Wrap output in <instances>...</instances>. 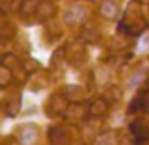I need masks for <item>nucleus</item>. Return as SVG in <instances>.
Returning a JSON list of instances; mask_svg holds the SVG:
<instances>
[{"label": "nucleus", "instance_id": "f257e3e1", "mask_svg": "<svg viewBox=\"0 0 149 145\" xmlns=\"http://www.w3.org/2000/svg\"><path fill=\"white\" fill-rule=\"evenodd\" d=\"M146 26H147V23L143 21V17H142L140 6L136 2H132L130 6H128L127 13H125L123 23L119 25V30H125V32H128V34H140Z\"/></svg>", "mask_w": 149, "mask_h": 145}, {"label": "nucleus", "instance_id": "f03ea898", "mask_svg": "<svg viewBox=\"0 0 149 145\" xmlns=\"http://www.w3.org/2000/svg\"><path fill=\"white\" fill-rule=\"evenodd\" d=\"M68 108H70V104H68V98H66L64 92L53 94L47 102V113L49 115H64Z\"/></svg>", "mask_w": 149, "mask_h": 145}, {"label": "nucleus", "instance_id": "7ed1b4c3", "mask_svg": "<svg viewBox=\"0 0 149 145\" xmlns=\"http://www.w3.org/2000/svg\"><path fill=\"white\" fill-rule=\"evenodd\" d=\"M49 142H51V145H68L70 132L64 126H53L49 130Z\"/></svg>", "mask_w": 149, "mask_h": 145}, {"label": "nucleus", "instance_id": "20e7f679", "mask_svg": "<svg viewBox=\"0 0 149 145\" xmlns=\"http://www.w3.org/2000/svg\"><path fill=\"white\" fill-rule=\"evenodd\" d=\"M17 138H19V142H21L23 145L34 143V142H36V138H38V128L34 126V124H25V126L19 128Z\"/></svg>", "mask_w": 149, "mask_h": 145}, {"label": "nucleus", "instance_id": "39448f33", "mask_svg": "<svg viewBox=\"0 0 149 145\" xmlns=\"http://www.w3.org/2000/svg\"><path fill=\"white\" fill-rule=\"evenodd\" d=\"M87 115H89V108H85V105H81V104H72L64 113V117L68 121H81Z\"/></svg>", "mask_w": 149, "mask_h": 145}, {"label": "nucleus", "instance_id": "423d86ee", "mask_svg": "<svg viewBox=\"0 0 149 145\" xmlns=\"http://www.w3.org/2000/svg\"><path fill=\"white\" fill-rule=\"evenodd\" d=\"M100 15H104L106 19H115L119 15V6L113 0H104L100 4Z\"/></svg>", "mask_w": 149, "mask_h": 145}, {"label": "nucleus", "instance_id": "0eeeda50", "mask_svg": "<svg viewBox=\"0 0 149 145\" xmlns=\"http://www.w3.org/2000/svg\"><path fill=\"white\" fill-rule=\"evenodd\" d=\"M106 113H108V100H104V98H98L89 105V115L91 117H102Z\"/></svg>", "mask_w": 149, "mask_h": 145}, {"label": "nucleus", "instance_id": "6e6552de", "mask_svg": "<svg viewBox=\"0 0 149 145\" xmlns=\"http://www.w3.org/2000/svg\"><path fill=\"white\" fill-rule=\"evenodd\" d=\"M138 109H143V111H149V91L140 92V96L132 102L130 105V113L132 111H138Z\"/></svg>", "mask_w": 149, "mask_h": 145}, {"label": "nucleus", "instance_id": "1a4fd4ad", "mask_svg": "<svg viewBox=\"0 0 149 145\" xmlns=\"http://www.w3.org/2000/svg\"><path fill=\"white\" fill-rule=\"evenodd\" d=\"M130 130L136 136V139H142V138H147L149 136V126H147L146 121H134L130 124Z\"/></svg>", "mask_w": 149, "mask_h": 145}, {"label": "nucleus", "instance_id": "9d476101", "mask_svg": "<svg viewBox=\"0 0 149 145\" xmlns=\"http://www.w3.org/2000/svg\"><path fill=\"white\" fill-rule=\"evenodd\" d=\"M93 145H115V132H102L96 136Z\"/></svg>", "mask_w": 149, "mask_h": 145}, {"label": "nucleus", "instance_id": "9b49d317", "mask_svg": "<svg viewBox=\"0 0 149 145\" xmlns=\"http://www.w3.org/2000/svg\"><path fill=\"white\" fill-rule=\"evenodd\" d=\"M66 94L68 100H81L83 98V89L81 87H76V85H68V87L62 91Z\"/></svg>", "mask_w": 149, "mask_h": 145}, {"label": "nucleus", "instance_id": "f8f14e48", "mask_svg": "<svg viewBox=\"0 0 149 145\" xmlns=\"http://www.w3.org/2000/svg\"><path fill=\"white\" fill-rule=\"evenodd\" d=\"M40 0H23L21 4V13L29 15V13H34V11H38V8H40Z\"/></svg>", "mask_w": 149, "mask_h": 145}, {"label": "nucleus", "instance_id": "ddd939ff", "mask_svg": "<svg viewBox=\"0 0 149 145\" xmlns=\"http://www.w3.org/2000/svg\"><path fill=\"white\" fill-rule=\"evenodd\" d=\"M6 115L8 117H15L17 115V111H19V96L17 98H11L10 102H6Z\"/></svg>", "mask_w": 149, "mask_h": 145}, {"label": "nucleus", "instance_id": "4468645a", "mask_svg": "<svg viewBox=\"0 0 149 145\" xmlns=\"http://www.w3.org/2000/svg\"><path fill=\"white\" fill-rule=\"evenodd\" d=\"M11 70L8 68V66H4L2 64V68H0V87H4L6 89L8 85H10V81H11Z\"/></svg>", "mask_w": 149, "mask_h": 145}, {"label": "nucleus", "instance_id": "2eb2a0df", "mask_svg": "<svg viewBox=\"0 0 149 145\" xmlns=\"http://www.w3.org/2000/svg\"><path fill=\"white\" fill-rule=\"evenodd\" d=\"M81 38H83L85 42H91V44H95V42H98L100 32H98L96 28H85L83 32H81Z\"/></svg>", "mask_w": 149, "mask_h": 145}, {"label": "nucleus", "instance_id": "dca6fc26", "mask_svg": "<svg viewBox=\"0 0 149 145\" xmlns=\"http://www.w3.org/2000/svg\"><path fill=\"white\" fill-rule=\"evenodd\" d=\"M38 13H40L42 17H51V15L55 13V6H53L51 2L40 4V8H38Z\"/></svg>", "mask_w": 149, "mask_h": 145}, {"label": "nucleus", "instance_id": "f3484780", "mask_svg": "<svg viewBox=\"0 0 149 145\" xmlns=\"http://www.w3.org/2000/svg\"><path fill=\"white\" fill-rule=\"evenodd\" d=\"M0 30H2V32H0V34H2V38H10V36H13V34H15V26L11 25L10 21H4L2 26H0Z\"/></svg>", "mask_w": 149, "mask_h": 145}, {"label": "nucleus", "instance_id": "a211bd4d", "mask_svg": "<svg viewBox=\"0 0 149 145\" xmlns=\"http://www.w3.org/2000/svg\"><path fill=\"white\" fill-rule=\"evenodd\" d=\"M38 70V62L36 60H26L25 62V72H34Z\"/></svg>", "mask_w": 149, "mask_h": 145}, {"label": "nucleus", "instance_id": "6ab92c4d", "mask_svg": "<svg viewBox=\"0 0 149 145\" xmlns=\"http://www.w3.org/2000/svg\"><path fill=\"white\" fill-rule=\"evenodd\" d=\"M136 145H149V138H142V139H136Z\"/></svg>", "mask_w": 149, "mask_h": 145}, {"label": "nucleus", "instance_id": "aec40b11", "mask_svg": "<svg viewBox=\"0 0 149 145\" xmlns=\"http://www.w3.org/2000/svg\"><path fill=\"white\" fill-rule=\"evenodd\" d=\"M2 2H4V4H6V2H10V0H2Z\"/></svg>", "mask_w": 149, "mask_h": 145}, {"label": "nucleus", "instance_id": "412c9836", "mask_svg": "<svg viewBox=\"0 0 149 145\" xmlns=\"http://www.w3.org/2000/svg\"><path fill=\"white\" fill-rule=\"evenodd\" d=\"M147 126H149V123H147Z\"/></svg>", "mask_w": 149, "mask_h": 145}]
</instances>
